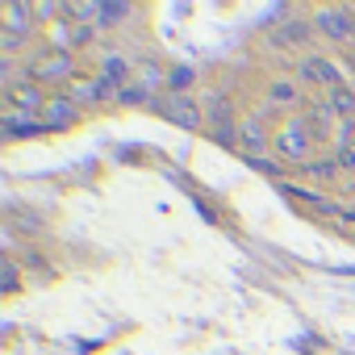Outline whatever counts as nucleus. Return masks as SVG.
Masks as SVG:
<instances>
[{
  "label": "nucleus",
  "mask_w": 355,
  "mask_h": 355,
  "mask_svg": "<svg viewBox=\"0 0 355 355\" xmlns=\"http://www.w3.org/2000/svg\"><path fill=\"white\" fill-rule=\"evenodd\" d=\"M313 146L318 142H313L305 117H284V125L272 134V155H280V163H293V167H309Z\"/></svg>",
  "instance_id": "obj_1"
},
{
  "label": "nucleus",
  "mask_w": 355,
  "mask_h": 355,
  "mask_svg": "<svg viewBox=\"0 0 355 355\" xmlns=\"http://www.w3.org/2000/svg\"><path fill=\"white\" fill-rule=\"evenodd\" d=\"M30 17H34V5H21V0L5 5V21H0V51H5V59H17V51H26V42L34 38L38 21Z\"/></svg>",
  "instance_id": "obj_2"
},
{
  "label": "nucleus",
  "mask_w": 355,
  "mask_h": 355,
  "mask_svg": "<svg viewBox=\"0 0 355 355\" xmlns=\"http://www.w3.org/2000/svg\"><path fill=\"white\" fill-rule=\"evenodd\" d=\"M268 109H259V113H247L243 121H239V146H243V155L255 163V167H263V171H276V159H268V146H272V138H268Z\"/></svg>",
  "instance_id": "obj_3"
},
{
  "label": "nucleus",
  "mask_w": 355,
  "mask_h": 355,
  "mask_svg": "<svg viewBox=\"0 0 355 355\" xmlns=\"http://www.w3.org/2000/svg\"><path fill=\"white\" fill-rule=\"evenodd\" d=\"M26 80H34V84H71V80H80L76 76V55L71 51H46V55H34L30 63H26Z\"/></svg>",
  "instance_id": "obj_4"
},
{
  "label": "nucleus",
  "mask_w": 355,
  "mask_h": 355,
  "mask_svg": "<svg viewBox=\"0 0 355 355\" xmlns=\"http://www.w3.org/2000/svg\"><path fill=\"white\" fill-rule=\"evenodd\" d=\"M155 109L167 117V121H175V125H184V130H193V125H201L205 121V113H201V105L189 96V92H167V96H159L155 101Z\"/></svg>",
  "instance_id": "obj_5"
},
{
  "label": "nucleus",
  "mask_w": 355,
  "mask_h": 355,
  "mask_svg": "<svg viewBox=\"0 0 355 355\" xmlns=\"http://www.w3.org/2000/svg\"><path fill=\"white\" fill-rule=\"evenodd\" d=\"M80 105L67 96V92H51V101H46V109H42V125L46 130H71L76 121H80Z\"/></svg>",
  "instance_id": "obj_6"
},
{
  "label": "nucleus",
  "mask_w": 355,
  "mask_h": 355,
  "mask_svg": "<svg viewBox=\"0 0 355 355\" xmlns=\"http://www.w3.org/2000/svg\"><path fill=\"white\" fill-rule=\"evenodd\" d=\"M46 101H51V92L42 88V84H34V80H21L13 92H9V109H21V113H34V117H42V109H46Z\"/></svg>",
  "instance_id": "obj_7"
},
{
  "label": "nucleus",
  "mask_w": 355,
  "mask_h": 355,
  "mask_svg": "<svg viewBox=\"0 0 355 355\" xmlns=\"http://www.w3.org/2000/svg\"><path fill=\"white\" fill-rule=\"evenodd\" d=\"M301 96H305V88H301L297 80H272L268 92H263V109H268V113H276V109H297Z\"/></svg>",
  "instance_id": "obj_8"
},
{
  "label": "nucleus",
  "mask_w": 355,
  "mask_h": 355,
  "mask_svg": "<svg viewBox=\"0 0 355 355\" xmlns=\"http://www.w3.org/2000/svg\"><path fill=\"white\" fill-rule=\"evenodd\" d=\"M318 30L326 34V38H334V42H347L351 34H355V21H351V13L347 9H318Z\"/></svg>",
  "instance_id": "obj_9"
},
{
  "label": "nucleus",
  "mask_w": 355,
  "mask_h": 355,
  "mask_svg": "<svg viewBox=\"0 0 355 355\" xmlns=\"http://www.w3.org/2000/svg\"><path fill=\"white\" fill-rule=\"evenodd\" d=\"M38 130H46L42 117L21 113V109H5V121H0V134H5V138H34Z\"/></svg>",
  "instance_id": "obj_10"
},
{
  "label": "nucleus",
  "mask_w": 355,
  "mask_h": 355,
  "mask_svg": "<svg viewBox=\"0 0 355 355\" xmlns=\"http://www.w3.org/2000/svg\"><path fill=\"white\" fill-rule=\"evenodd\" d=\"M134 67L125 63V55L121 51H105L101 55V80H109V84H117V88H125V84H134Z\"/></svg>",
  "instance_id": "obj_11"
},
{
  "label": "nucleus",
  "mask_w": 355,
  "mask_h": 355,
  "mask_svg": "<svg viewBox=\"0 0 355 355\" xmlns=\"http://www.w3.org/2000/svg\"><path fill=\"white\" fill-rule=\"evenodd\" d=\"M305 121H309L313 142H326V138H330V130H334V121H338V113L330 109V101H318V105H309V109H305Z\"/></svg>",
  "instance_id": "obj_12"
},
{
  "label": "nucleus",
  "mask_w": 355,
  "mask_h": 355,
  "mask_svg": "<svg viewBox=\"0 0 355 355\" xmlns=\"http://www.w3.org/2000/svg\"><path fill=\"white\" fill-rule=\"evenodd\" d=\"M63 92H67L80 109H96V105H101V88H96V80H71Z\"/></svg>",
  "instance_id": "obj_13"
},
{
  "label": "nucleus",
  "mask_w": 355,
  "mask_h": 355,
  "mask_svg": "<svg viewBox=\"0 0 355 355\" xmlns=\"http://www.w3.org/2000/svg\"><path fill=\"white\" fill-rule=\"evenodd\" d=\"M155 101H159V96H155L150 88H142L138 80H134V84H125V88H121V96H117V105H125V109H130V105H134V109H142V105H150V109H155Z\"/></svg>",
  "instance_id": "obj_14"
},
{
  "label": "nucleus",
  "mask_w": 355,
  "mask_h": 355,
  "mask_svg": "<svg viewBox=\"0 0 355 355\" xmlns=\"http://www.w3.org/2000/svg\"><path fill=\"white\" fill-rule=\"evenodd\" d=\"M305 175H309V180H318V184H334V175L343 171L338 167V159L330 155V159H318V163H309V167H301Z\"/></svg>",
  "instance_id": "obj_15"
},
{
  "label": "nucleus",
  "mask_w": 355,
  "mask_h": 355,
  "mask_svg": "<svg viewBox=\"0 0 355 355\" xmlns=\"http://www.w3.org/2000/svg\"><path fill=\"white\" fill-rule=\"evenodd\" d=\"M92 38V30L84 26V21H63L59 26V42H63V51H71V46H84Z\"/></svg>",
  "instance_id": "obj_16"
},
{
  "label": "nucleus",
  "mask_w": 355,
  "mask_h": 355,
  "mask_svg": "<svg viewBox=\"0 0 355 355\" xmlns=\"http://www.w3.org/2000/svg\"><path fill=\"white\" fill-rule=\"evenodd\" d=\"M326 101H330V109L343 117V121H351V113H355V88H334V92H326Z\"/></svg>",
  "instance_id": "obj_17"
},
{
  "label": "nucleus",
  "mask_w": 355,
  "mask_h": 355,
  "mask_svg": "<svg viewBox=\"0 0 355 355\" xmlns=\"http://www.w3.org/2000/svg\"><path fill=\"white\" fill-rule=\"evenodd\" d=\"M134 80H138V84H142V88H150V92H159V88H163V84H167V76H163V67H155V63H142V67H138V76H134Z\"/></svg>",
  "instance_id": "obj_18"
},
{
  "label": "nucleus",
  "mask_w": 355,
  "mask_h": 355,
  "mask_svg": "<svg viewBox=\"0 0 355 355\" xmlns=\"http://www.w3.org/2000/svg\"><path fill=\"white\" fill-rule=\"evenodd\" d=\"M121 17H130V5H101V13H96V26H117Z\"/></svg>",
  "instance_id": "obj_19"
},
{
  "label": "nucleus",
  "mask_w": 355,
  "mask_h": 355,
  "mask_svg": "<svg viewBox=\"0 0 355 355\" xmlns=\"http://www.w3.org/2000/svg\"><path fill=\"white\" fill-rule=\"evenodd\" d=\"M21 288V272H17V259L5 255V293H17Z\"/></svg>",
  "instance_id": "obj_20"
},
{
  "label": "nucleus",
  "mask_w": 355,
  "mask_h": 355,
  "mask_svg": "<svg viewBox=\"0 0 355 355\" xmlns=\"http://www.w3.org/2000/svg\"><path fill=\"white\" fill-rule=\"evenodd\" d=\"M34 17H38V21H51V17H63V5H55V0H38V5H34Z\"/></svg>",
  "instance_id": "obj_21"
},
{
  "label": "nucleus",
  "mask_w": 355,
  "mask_h": 355,
  "mask_svg": "<svg viewBox=\"0 0 355 355\" xmlns=\"http://www.w3.org/2000/svg\"><path fill=\"white\" fill-rule=\"evenodd\" d=\"M334 159H338V167H343V171H355V138H351V142H347Z\"/></svg>",
  "instance_id": "obj_22"
},
{
  "label": "nucleus",
  "mask_w": 355,
  "mask_h": 355,
  "mask_svg": "<svg viewBox=\"0 0 355 355\" xmlns=\"http://www.w3.org/2000/svg\"><path fill=\"white\" fill-rule=\"evenodd\" d=\"M351 189H355V184H351Z\"/></svg>",
  "instance_id": "obj_23"
}]
</instances>
